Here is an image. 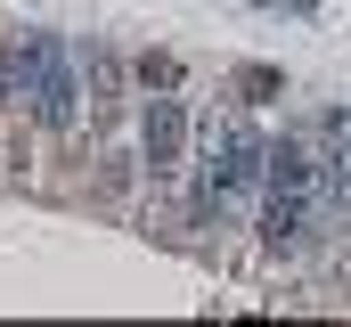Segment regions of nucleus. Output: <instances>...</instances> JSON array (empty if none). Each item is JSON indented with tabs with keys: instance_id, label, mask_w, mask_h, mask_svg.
Masks as SVG:
<instances>
[{
	"instance_id": "f257e3e1",
	"label": "nucleus",
	"mask_w": 351,
	"mask_h": 327,
	"mask_svg": "<svg viewBox=\"0 0 351 327\" xmlns=\"http://www.w3.org/2000/svg\"><path fill=\"white\" fill-rule=\"evenodd\" d=\"M33 123L58 139L82 123V49L58 33H33Z\"/></svg>"
},
{
	"instance_id": "423d86ee",
	"label": "nucleus",
	"mask_w": 351,
	"mask_h": 327,
	"mask_svg": "<svg viewBox=\"0 0 351 327\" xmlns=\"http://www.w3.org/2000/svg\"><path fill=\"white\" fill-rule=\"evenodd\" d=\"M131 74L147 82V90H180V58H172V49H147V58H139Z\"/></svg>"
},
{
	"instance_id": "39448f33",
	"label": "nucleus",
	"mask_w": 351,
	"mask_h": 327,
	"mask_svg": "<svg viewBox=\"0 0 351 327\" xmlns=\"http://www.w3.org/2000/svg\"><path fill=\"white\" fill-rule=\"evenodd\" d=\"M237 90H245V106H269V98L286 90V74H278V66H237Z\"/></svg>"
},
{
	"instance_id": "f03ea898",
	"label": "nucleus",
	"mask_w": 351,
	"mask_h": 327,
	"mask_svg": "<svg viewBox=\"0 0 351 327\" xmlns=\"http://www.w3.org/2000/svg\"><path fill=\"white\" fill-rule=\"evenodd\" d=\"M139 156H147L156 180H172L180 164H188V106H180L172 90L147 98V115H139Z\"/></svg>"
},
{
	"instance_id": "7ed1b4c3",
	"label": "nucleus",
	"mask_w": 351,
	"mask_h": 327,
	"mask_svg": "<svg viewBox=\"0 0 351 327\" xmlns=\"http://www.w3.org/2000/svg\"><path fill=\"white\" fill-rule=\"evenodd\" d=\"M0 106L33 115V33L25 41H0Z\"/></svg>"
},
{
	"instance_id": "20e7f679",
	"label": "nucleus",
	"mask_w": 351,
	"mask_h": 327,
	"mask_svg": "<svg viewBox=\"0 0 351 327\" xmlns=\"http://www.w3.org/2000/svg\"><path fill=\"white\" fill-rule=\"evenodd\" d=\"M82 74H90V98H98V106H114V82H123V58H114L106 41H90V49H82Z\"/></svg>"
}]
</instances>
